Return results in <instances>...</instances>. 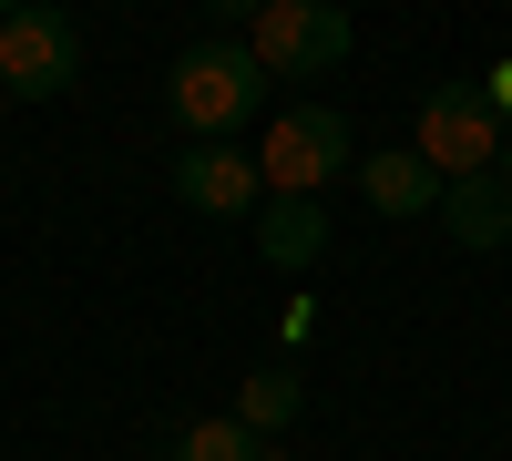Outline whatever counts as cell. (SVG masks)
Segmentation results:
<instances>
[{"label":"cell","instance_id":"cell-1","mask_svg":"<svg viewBox=\"0 0 512 461\" xmlns=\"http://www.w3.org/2000/svg\"><path fill=\"white\" fill-rule=\"evenodd\" d=\"M164 103H175V123H185L195 144H226L236 123H256L267 72H256L246 41H195V52L175 62V82H164Z\"/></svg>","mask_w":512,"mask_h":461},{"label":"cell","instance_id":"cell-2","mask_svg":"<svg viewBox=\"0 0 512 461\" xmlns=\"http://www.w3.org/2000/svg\"><path fill=\"white\" fill-rule=\"evenodd\" d=\"M502 144H512V123L492 113V93H482V82H441V93L420 103V164H431L441 185L502 175Z\"/></svg>","mask_w":512,"mask_h":461},{"label":"cell","instance_id":"cell-3","mask_svg":"<svg viewBox=\"0 0 512 461\" xmlns=\"http://www.w3.org/2000/svg\"><path fill=\"white\" fill-rule=\"evenodd\" d=\"M349 41H359L349 11H328V0H267L256 31H246V52H256L267 82H318V72L349 62Z\"/></svg>","mask_w":512,"mask_h":461},{"label":"cell","instance_id":"cell-4","mask_svg":"<svg viewBox=\"0 0 512 461\" xmlns=\"http://www.w3.org/2000/svg\"><path fill=\"white\" fill-rule=\"evenodd\" d=\"M359 164V144H349V113H328V103H287L277 123H267V154H256V175H267V195H318V185H338Z\"/></svg>","mask_w":512,"mask_h":461},{"label":"cell","instance_id":"cell-5","mask_svg":"<svg viewBox=\"0 0 512 461\" xmlns=\"http://www.w3.org/2000/svg\"><path fill=\"white\" fill-rule=\"evenodd\" d=\"M0 82H11L21 103L72 93V82H82V21L72 11H41V0L0 11Z\"/></svg>","mask_w":512,"mask_h":461},{"label":"cell","instance_id":"cell-6","mask_svg":"<svg viewBox=\"0 0 512 461\" xmlns=\"http://www.w3.org/2000/svg\"><path fill=\"white\" fill-rule=\"evenodd\" d=\"M175 195L195 216H256V205H267V175H256V154H236V144H185L175 154Z\"/></svg>","mask_w":512,"mask_h":461},{"label":"cell","instance_id":"cell-7","mask_svg":"<svg viewBox=\"0 0 512 461\" xmlns=\"http://www.w3.org/2000/svg\"><path fill=\"white\" fill-rule=\"evenodd\" d=\"M359 195L379 205V216H441V175L420 164V144H390V154H359Z\"/></svg>","mask_w":512,"mask_h":461},{"label":"cell","instance_id":"cell-8","mask_svg":"<svg viewBox=\"0 0 512 461\" xmlns=\"http://www.w3.org/2000/svg\"><path fill=\"white\" fill-rule=\"evenodd\" d=\"M328 246V205L318 195H267V216H256V257H267L277 277H308Z\"/></svg>","mask_w":512,"mask_h":461},{"label":"cell","instance_id":"cell-9","mask_svg":"<svg viewBox=\"0 0 512 461\" xmlns=\"http://www.w3.org/2000/svg\"><path fill=\"white\" fill-rule=\"evenodd\" d=\"M441 226H451V246H512V185H502V175L451 185V195H441Z\"/></svg>","mask_w":512,"mask_h":461},{"label":"cell","instance_id":"cell-10","mask_svg":"<svg viewBox=\"0 0 512 461\" xmlns=\"http://www.w3.org/2000/svg\"><path fill=\"white\" fill-rule=\"evenodd\" d=\"M297 400H308V390H297V369L277 359V369H246V390H236V421L256 431V441H277L287 421H297Z\"/></svg>","mask_w":512,"mask_h":461},{"label":"cell","instance_id":"cell-11","mask_svg":"<svg viewBox=\"0 0 512 461\" xmlns=\"http://www.w3.org/2000/svg\"><path fill=\"white\" fill-rule=\"evenodd\" d=\"M175 461H267V441H256L236 410H216V421H195V431H175Z\"/></svg>","mask_w":512,"mask_h":461},{"label":"cell","instance_id":"cell-12","mask_svg":"<svg viewBox=\"0 0 512 461\" xmlns=\"http://www.w3.org/2000/svg\"><path fill=\"white\" fill-rule=\"evenodd\" d=\"M482 93H492V113H502V123H512V52H502V62H492V72H482Z\"/></svg>","mask_w":512,"mask_h":461},{"label":"cell","instance_id":"cell-13","mask_svg":"<svg viewBox=\"0 0 512 461\" xmlns=\"http://www.w3.org/2000/svg\"><path fill=\"white\" fill-rule=\"evenodd\" d=\"M502 185H512V144H502Z\"/></svg>","mask_w":512,"mask_h":461},{"label":"cell","instance_id":"cell-14","mask_svg":"<svg viewBox=\"0 0 512 461\" xmlns=\"http://www.w3.org/2000/svg\"><path fill=\"white\" fill-rule=\"evenodd\" d=\"M267 461H297V451H277V441H267Z\"/></svg>","mask_w":512,"mask_h":461}]
</instances>
